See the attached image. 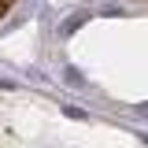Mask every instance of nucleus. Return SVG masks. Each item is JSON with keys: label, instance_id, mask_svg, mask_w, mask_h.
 <instances>
[{"label": "nucleus", "instance_id": "1", "mask_svg": "<svg viewBox=\"0 0 148 148\" xmlns=\"http://www.w3.org/2000/svg\"><path fill=\"white\" fill-rule=\"evenodd\" d=\"M82 22H85V18H82V15H74V18H67V22H63V34H74V30H78Z\"/></svg>", "mask_w": 148, "mask_h": 148}, {"label": "nucleus", "instance_id": "2", "mask_svg": "<svg viewBox=\"0 0 148 148\" xmlns=\"http://www.w3.org/2000/svg\"><path fill=\"white\" fill-rule=\"evenodd\" d=\"M67 85H82V74H78V71H67Z\"/></svg>", "mask_w": 148, "mask_h": 148}, {"label": "nucleus", "instance_id": "3", "mask_svg": "<svg viewBox=\"0 0 148 148\" xmlns=\"http://www.w3.org/2000/svg\"><path fill=\"white\" fill-rule=\"evenodd\" d=\"M11 4H15V0H0V11H8V8H11Z\"/></svg>", "mask_w": 148, "mask_h": 148}]
</instances>
